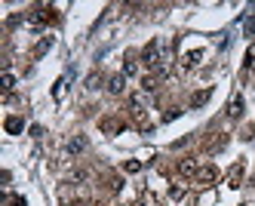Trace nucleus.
Wrapping results in <instances>:
<instances>
[{"label":"nucleus","mask_w":255,"mask_h":206,"mask_svg":"<svg viewBox=\"0 0 255 206\" xmlns=\"http://www.w3.org/2000/svg\"><path fill=\"white\" fill-rule=\"evenodd\" d=\"M25 19H28V25L43 28V25H50L53 19H55V13H53V6H34V9H31V13H28Z\"/></svg>","instance_id":"1"},{"label":"nucleus","mask_w":255,"mask_h":206,"mask_svg":"<svg viewBox=\"0 0 255 206\" xmlns=\"http://www.w3.org/2000/svg\"><path fill=\"white\" fill-rule=\"evenodd\" d=\"M179 172H182V175H197V172H200V163L194 160V157H184V160L179 163Z\"/></svg>","instance_id":"2"},{"label":"nucleus","mask_w":255,"mask_h":206,"mask_svg":"<svg viewBox=\"0 0 255 206\" xmlns=\"http://www.w3.org/2000/svg\"><path fill=\"white\" fill-rule=\"evenodd\" d=\"M108 90H111L114 95H120V93L126 90V74H114L111 80H108Z\"/></svg>","instance_id":"3"},{"label":"nucleus","mask_w":255,"mask_h":206,"mask_svg":"<svg viewBox=\"0 0 255 206\" xmlns=\"http://www.w3.org/2000/svg\"><path fill=\"white\" fill-rule=\"evenodd\" d=\"M86 145H90V142H86V135H74V139L68 142V154H83Z\"/></svg>","instance_id":"4"},{"label":"nucleus","mask_w":255,"mask_h":206,"mask_svg":"<svg viewBox=\"0 0 255 206\" xmlns=\"http://www.w3.org/2000/svg\"><path fill=\"white\" fill-rule=\"evenodd\" d=\"M215 175H219V172H215V166H200L197 182H206V185H209V182H215Z\"/></svg>","instance_id":"5"},{"label":"nucleus","mask_w":255,"mask_h":206,"mask_svg":"<svg viewBox=\"0 0 255 206\" xmlns=\"http://www.w3.org/2000/svg\"><path fill=\"white\" fill-rule=\"evenodd\" d=\"M228 114L237 120V117H243V95H234L231 99V108H228Z\"/></svg>","instance_id":"6"},{"label":"nucleus","mask_w":255,"mask_h":206,"mask_svg":"<svg viewBox=\"0 0 255 206\" xmlns=\"http://www.w3.org/2000/svg\"><path fill=\"white\" fill-rule=\"evenodd\" d=\"M22 130H25V120H22V117H9V120H6V132L18 135Z\"/></svg>","instance_id":"7"},{"label":"nucleus","mask_w":255,"mask_h":206,"mask_svg":"<svg viewBox=\"0 0 255 206\" xmlns=\"http://www.w3.org/2000/svg\"><path fill=\"white\" fill-rule=\"evenodd\" d=\"M53 43H55V37H43V40H40V43H37V46H34V56H37V58H40V56H43L46 50H53Z\"/></svg>","instance_id":"8"},{"label":"nucleus","mask_w":255,"mask_h":206,"mask_svg":"<svg viewBox=\"0 0 255 206\" xmlns=\"http://www.w3.org/2000/svg\"><path fill=\"white\" fill-rule=\"evenodd\" d=\"M200 58H203V53H200V50H197V53H188V56L182 58V65H184V68H194V65L200 62Z\"/></svg>","instance_id":"9"},{"label":"nucleus","mask_w":255,"mask_h":206,"mask_svg":"<svg viewBox=\"0 0 255 206\" xmlns=\"http://www.w3.org/2000/svg\"><path fill=\"white\" fill-rule=\"evenodd\" d=\"M209 95H212V90H203V93H197V95L191 99V105H194V108H200V105L209 102Z\"/></svg>","instance_id":"10"},{"label":"nucleus","mask_w":255,"mask_h":206,"mask_svg":"<svg viewBox=\"0 0 255 206\" xmlns=\"http://www.w3.org/2000/svg\"><path fill=\"white\" fill-rule=\"evenodd\" d=\"M13 86H16V77H13V71L6 68V74H3V93H13Z\"/></svg>","instance_id":"11"},{"label":"nucleus","mask_w":255,"mask_h":206,"mask_svg":"<svg viewBox=\"0 0 255 206\" xmlns=\"http://www.w3.org/2000/svg\"><path fill=\"white\" fill-rule=\"evenodd\" d=\"M65 86H68V77H62V80L55 83V90H53V95H55V99H62V95H65Z\"/></svg>","instance_id":"12"},{"label":"nucleus","mask_w":255,"mask_h":206,"mask_svg":"<svg viewBox=\"0 0 255 206\" xmlns=\"http://www.w3.org/2000/svg\"><path fill=\"white\" fill-rule=\"evenodd\" d=\"M243 31H246V37H252V31H255V19L252 16L243 19Z\"/></svg>","instance_id":"13"},{"label":"nucleus","mask_w":255,"mask_h":206,"mask_svg":"<svg viewBox=\"0 0 255 206\" xmlns=\"http://www.w3.org/2000/svg\"><path fill=\"white\" fill-rule=\"evenodd\" d=\"M135 71H139V65H135V62H129V58H126V65H123V74H126V77H132Z\"/></svg>","instance_id":"14"},{"label":"nucleus","mask_w":255,"mask_h":206,"mask_svg":"<svg viewBox=\"0 0 255 206\" xmlns=\"http://www.w3.org/2000/svg\"><path fill=\"white\" fill-rule=\"evenodd\" d=\"M240 172H243V166H234V172H231V188H237V182H240Z\"/></svg>","instance_id":"15"},{"label":"nucleus","mask_w":255,"mask_h":206,"mask_svg":"<svg viewBox=\"0 0 255 206\" xmlns=\"http://www.w3.org/2000/svg\"><path fill=\"white\" fill-rule=\"evenodd\" d=\"M123 169H126V172H139V169H142V163H139V160H126Z\"/></svg>","instance_id":"16"},{"label":"nucleus","mask_w":255,"mask_h":206,"mask_svg":"<svg viewBox=\"0 0 255 206\" xmlns=\"http://www.w3.org/2000/svg\"><path fill=\"white\" fill-rule=\"evenodd\" d=\"M86 90H99V74H92L90 80H86Z\"/></svg>","instance_id":"17"},{"label":"nucleus","mask_w":255,"mask_h":206,"mask_svg":"<svg viewBox=\"0 0 255 206\" xmlns=\"http://www.w3.org/2000/svg\"><path fill=\"white\" fill-rule=\"evenodd\" d=\"M169 197H172V200H182V197H184V188H172Z\"/></svg>","instance_id":"18"},{"label":"nucleus","mask_w":255,"mask_h":206,"mask_svg":"<svg viewBox=\"0 0 255 206\" xmlns=\"http://www.w3.org/2000/svg\"><path fill=\"white\" fill-rule=\"evenodd\" d=\"M182 111H179V108H172V111H166V117H163V120H175V117H179Z\"/></svg>","instance_id":"19"},{"label":"nucleus","mask_w":255,"mask_h":206,"mask_svg":"<svg viewBox=\"0 0 255 206\" xmlns=\"http://www.w3.org/2000/svg\"><path fill=\"white\" fill-rule=\"evenodd\" d=\"M102 126H105V130H108V132H117V130H120V126H117L114 120H108V123H102Z\"/></svg>","instance_id":"20"}]
</instances>
